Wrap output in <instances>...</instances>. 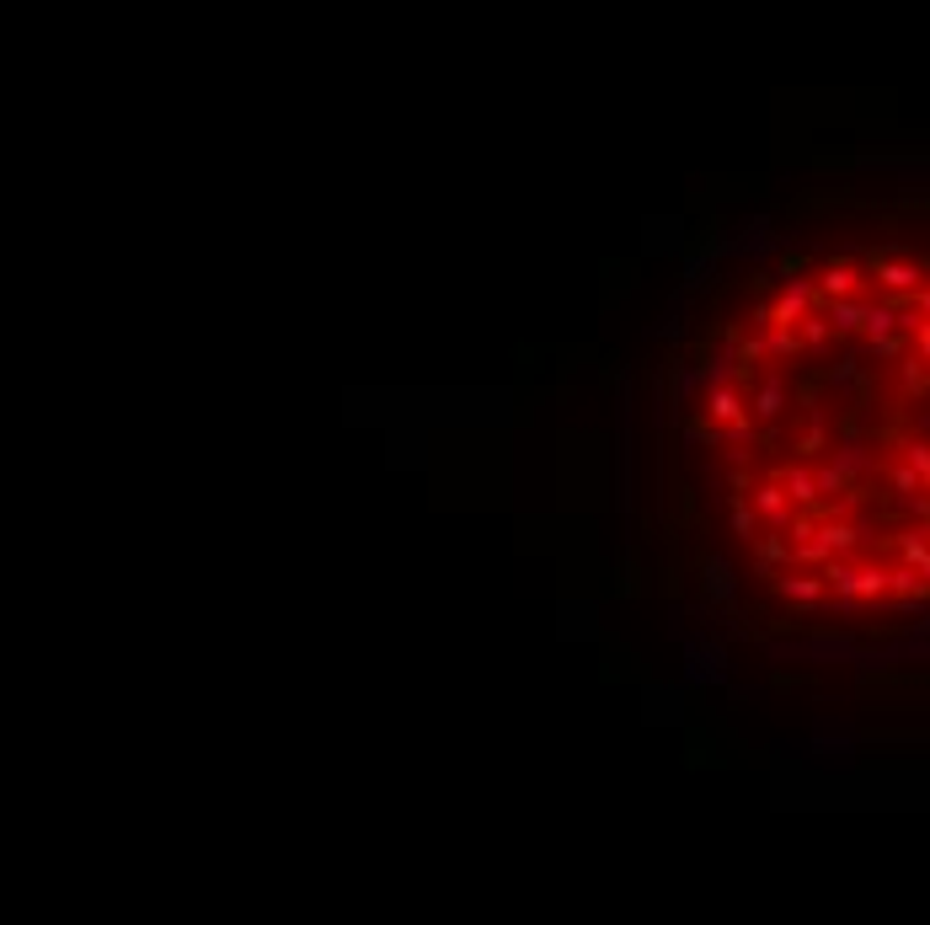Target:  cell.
<instances>
[{
  "mask_svg": "<svg viewBox=\"0 0 930 925\" xmlns=\"http://www.w3.org/2000/svg\"><path fill=\"white\" fill-rule=\"evenodd\" d=\"M898 557H904V567H914V573L930 583V530H925V524H920V530L898 535Z\"/></svg>",
  "mask_w": 930,
  "mask_h": 925,
  "instance_id": "cell-9",
  "label": "cell"
},
{
  "mask_svg": "<svg viewBox=\"0 0 930 925\" xmlns=\"http://www.w3.org/2000/svg\"><path fill=\"white\" fill-rule=\"evenodd\" d=\"M754 557H759L765 573H775V567H786V573H792V567H797V546H792V535H759Z\"/></svg>",
  "mask_w": 930,
  "mask_h": 925,
  "instance_id": "cell-8",
  "label": "cell"
},
{
  "mask_svg": "<svg viewBox=\"0 0 930 925\" xmlns=\"http://www.w3.org/2000/svg\"><path fill=\"white\" fill-rule=\"evenodd\" d=\"M781 412H786V380L781 375H765V380H759V391L749 396V418L775 423Z\"/></svg>",
  "mask_w": 930,
  "mask_h": 925,
  "instance_id": "cell-7",
  "label": "cell"
},
{
  "mask_svg": "<svg viewBox=\"0 0 930 925\" xmlns=\"http://www.w3.org/2000/svg\"><path fill=\"white\" fill-rule=\"evenodd\" d=\"M829 332H834V327H829V316H824V311H813V316H808V321H802V327H797L802 348H824V343H829Z\"/></svg>",
  "mask_w": 930,
  "mask_h": 925,
  "instance_id": "cell-17",
  "label": "cell"
},
{
  "mask_svg": "<svg viewBox=\"0 0 930 925\" xmlns=\"http://www.w3.org/2000/svg\"><path fill=\"white\" fill-rule=\"evenodd\" d=\"M818 300H824V295H818V284H813V279H792V284H786V295L775 300L765 316H759V327H786V332H797L802 321L813 316V305H818Z\"/></svg>",
  "mask_w": 930,
  "mask_h": 925,
  "instance_id": "cell-1",
  "label": "cell"
},
{
  "mask_svg": "<svg viewBox=\"0 0 930 925\" xmlns=\"http://www.w3.org/2000/svg\"><path fill=\"white\" fill-rule=\"evenodd\" d=\"M759 359H770V353H765V337H743V343L733 348V364H738V375H743V380H749L754 369H759Z\"/></svg>",
  "mask_w": 930,
  "mask_h": 925,
  "instance_id": "cell-16",
  "label": "cell"
},
{
  "mask_svg": "<svg viewBox=\"0 0 930 925\" xmlns=\"http://www.w3.org/2000/svg\"><path fill=\"white\" fill-rule=\"evenodd\" d=\"M701 407H706V423H727V428L749 418V396H743L738 385H722V391H706V402H701Z\"/></svg>",
  "mask_w": 930,
  "mask_h": 925,
  "instance_id": "cell-5",
  "label": "cell"
},
{
  "mask_svg": "<svg viewBox=\"0 0 930 925\" xmlns=\"http://www.w3.org/2000/svg\"><path fill=\"white\" fill-rule=\"evenodd\" d=\"M898 327V311H893V300H882V305H872L866 311V337H872V348L877 343H888V332Z\"/></svg>",
  "mask_w": 930,
  "mask_h": 925,
  "instance_id": "cell-14",
  "label": "cell"
},
{
  "mask_svg": "<svg viewBox=\"0 0 930 925\" xmlns=\"http://www.w3.org/2000/svg\"><path fill=\"white\" fill-rule=\"evenodd\" d=\"M818 535H824V546L834 557H850L861 546V524H850V519H818Z\"/></svg>",
  "mask_w": 930,
  "mask_h": 925,
  "instance_id": "cell-12",
  "label": "cell"
},
{
  "mask_svg": "<svg viewBox=\"0 0 930 925\" xmlns=\"http://www.w3.org/2000/svg\"><path fill=\"white\" fill-rule=\"evenodd\" d=\"M813 476H818V498H840V492L850 487V482H845V476L834 471V466H818Z\"/></svg>",
  "mask_w": 930,
  "mask_h": 925,
  "instance_id": "cell-21",
  "label": "cell"
},
{
  "mask_svg": "<svg viewBox=\"0 0 930 925\" xmlns=\"http://www.w3.org/2000/svg\"><path fill=\"white\" fill-rule=\"evenodd\" d=\"M914 311H920V316L930 321V289H920V295H914Z\"/></svg>",
  "mask_w": 930,
  "mask_h": 925,
  "instance_id": "cell-26",
  "label": "cell"
},
{
  "mask_svg": "<svg viewBox=\"0 0 930 925\" xmlns=\"http://www.w3.org/2000/svg\"><path fill=\"white\" fill-rule=\"evenodd\" d=\"M893 492H898V498H920V492H925V476L920 471H909V466H893Z\"/></svg>",
  "mask_w": 930,
  "mask_h": 925,
  "instance_id": "cell-20",
  "label": "cell"
},
{
  "mask_svg": "<svg viewBox=\"0 0 930 925\" xmlns=\"http://www.w3.org/2000/svg\"><path fill=\"white\" fill-rule=\"evenodd\" d=\"M749 503H754V514L765 519L770 530H792V524H797V503L786 498V487H781V482H759Z\"/></svg>",
  "mask_w": 930,
  "mask_h": 925,
  "instance_id": "cell-2",
  "label": "cell"
},
{
  "mask_svg": "<svg viewBox=\"0 0 930 925\" xmlns=\"http://www.w3.org/2000/svg\"><path fill=\"white\" fill-rule=\"evenodd\" d=\"M866 460H872V455H866V444H840V455H834V471L850 482L856 471H866Z\"/></svg>",
  "mask_w": 930,
  "mask_h": 925,
  "instance_id": "cell-18",
  "label": "cell"
},
{
  "mask_svg": "<svg viewBox=\"0 0 930 925\" xmlns=\"http://www.w3.org/2000/svg\"><path fill=\"white\" fill-rule=\"evenodd\" d=\"M914 359H920V364H930V321H925L920 332H914Z\"/></svg>",
  "mask_w": 930,
  "mask_h": 925,
  "instance_id": "cell-25",
  "label": "cell"
},
{
  "mask_svg": "<svg viewBox=\"0 0 930 925\" xmlns=\"http://www.w3.org/2000/svg\"><path fill=\"white\" fill-rule=\"evenodd\" d=\"M904 391H925V369H920V359H904Z\"/></svg>",
  "mask_w": 930,
  "mask_h": 925,
  "instance_id": "cell-24",
  "label": "cell"
},
{
  "mask_svg": "<svg viewBox=\"0 0 930 925\" xmlns=\"http://www.w3.org/2000/svg\"><path fill=\"white\" fill-rule=\"evenodd\" d=\"M765 353H770V359H797V353H802V337L786 332V327H765Z\"/></svg>",
  "mask_w": 930,
  "mask_h": 925,
  "instance_id": "cell-15",
  "label": "cell"
},
{
  "mask_svg": "<svg viewBox=\"0 0 930 925\" xmlns=\"http://www.w3.org/2000/svg\"><path fill=\"white\" fill-rule=\"evenodd\" d=\"M872 279L888 289V295H920V268L898 257H872Z\"/></svg>",
  "mask_w": 930,
  "mask_h": 925,
  "instance_id": "cell-4",
  "label": "cell"
},
{
  "mask_svg": "<svg viewBox=\"0 0 930 925\" xmlns=\"http://www.w3.org/2000/svg\"><path fill=\"white\" fill-rule=\"evenodd\" d=\"M722 444H754V418H743V423H733V428H722Z\"/></svg>",
  "mask_w": 930,
  "mask_h": 925,
  "instance_id": "cell-23",
  "label": "cell"
},
{
  "mask_svg": "<svg viewBox=\"0 0 930 925\" xmlns=\"http://www.w3.org/2000/svg\"><path fill=\"white\" fill-rule=\"evenodd\" d=\"M898 450H904V466H909V471L930 476V439H904Z\"/></svg>",
  "mask_w": 930,
  "mask_h": 925,
  "instance_id": "cell-19",
  "label": "cell"
},
{
  "mask_svg": "<svg viewBox=\"0 0 930 925\" xmlns=\"http://www.w3.org/2000/svg\"><path fill=\"white\" fill-rule=\"evenodd\" d=\"M861 289H866V279H861L856 262H829V268L818 273V295H824V305L829 300H861Z\"/></svg>",
  "mask_w": 930,
  "mask_h": 925,
  "instance_id": "cell-3",
  "label": "cell"
},
{
  "mask_svg": "<svg viewBox=\"0 0 930 925\" xmlns=\"http://www.w3.org/2000/svg\"><path fill=\"white\" fill-rule=\"evenodd\" d=\"M727 519H733V535H738L743 546H754V541H759V524H765V519L754 514V503H749V498H733V514H727Z\"/></svg>",
  "mask_w": 930,
  "mask_h": 925,
  "instance_id": "cell-13",
  "label": "cell"
},
{
  "mask_svg": "<svg viewBox=\"0 0 930 925\" xmlns=\"http://www.w3.org/2000/svg\"><path fill=\"white\" fill-rule=\"evenodd\" d=\"M866 311H872V300H829L824 305L834 332H866Z\"/></svg>",
  "mask_w": 930,
  "mask_h": 925,
  "instance_id": "cell-11",
  "label": "cell"
},
{
  "mask_svg": "<svg viewBox=\"0 0 930 925\" xmlns=\"http://www.w3.org/2000/svg\"><path fill=\"white\" fill-rule=\"evenodd\" d=\"M824 439H829V428H824V418L813 412V418H808V434H802L797 450H802V455H818V450H824Z\"/></svg>",
  "mask_w": 930,
  "mask_h": 925,
  "instance_id": "cell-22",
  "label": "cell"
},
{
  "mask_svg": "<svg viewBox=\"0 0 930 925\" xmlns=\"http://www.w3.org/2000/svg\"><path fill=\"white\" fill-rule=\"evenodd\" d=\"M781 487H786V498H792L797 508H808L813 519L824 514V503H818V476H813V471H802V466H786V471H781Z\"/></svg>",
  "mask_w": 930,
  "mask_h": 925,
  "instance_id": "cell-6",
  "label": "cell"
},
{
  "mask_svg": "<svg viewBox=\"0 0 930 925\" xmlns=\"http://www.w3.org/2000/svg\"><path fill=\"white\" fill-rule=\"evenodd\" d=\"M775 589H781L786 599H797V605H813V599H824V589H829V583H824V573H797V567H792V573H781V578H775Z\"/></svg>",
  "mask_w": 930,
  "mask_h": 925,
  "instance_id": "cell-10",
  "label": "cell"
}]
</instances>
